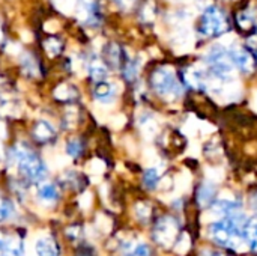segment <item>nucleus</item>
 <instances>
[{
    "label": "nucleus",
    "mask_w": 257,
    "mask_h": 256,
    "mask_svg": "<svg viewBox=\"0 0 257 256\" xmlns=\"http://www.w3.org/2000/svg\"><path fill=\"white\" fill-rule=\"evenodd\" d=\"M90 75L96 81H104V78L107 77V69H105V66L102 63H92Z\"/></svg>",
    "instance_id": "obj_16"
},
{
    "label": "nucleus",
    "mask_w": 257,
    "mask_h": 256,
    "mask_svg": "<svg viewBox=\"0 0 257 256\" xmlns=\"http://www.w3.org/2000/svg\"><path fill=\"white\" fill-rule=\"evenodd\" d=\"M253 20H254V17H253V14H250L248 11H247V12H241V14L238 15V21H239L241 27H244V29H248V27L251 26Z\"/></svg>",
    "instance_id": "obj_18"
},
{
    "label": "nucleus",
    "mask_w": 257,
    "mask_h": 256,
    "mask_svg": "<svg viewBox=\"0 0 257 256\" xmlns=\"http://www.w3.org/2000/svg\"><path fill=\"white\" fill-rule=\"evenodd\" d=\"M38 256H59V246L51 237H44L36 243Z\"/></svg>",
    "instance_id": "obj_8"
},
{
    "label": "nucleus",
    "mask_w": 257,
    "mask_h": 256,
    "mask_svg": "<svg viewBox=\"0 0 257 256\" xmlns=\"http://www.w3.org/2000/svg\"><path fill=\"white\" fill-rule=\"evenodd\" d=\"M178 222L173 217H163L158 220L154 229L155 241L163 247H170L178 238Z\"/></svg>",
    "instance_id": "obj_4"
},
{
    "label": "nucleus",
    "mask_w": 257,
    "mask_h": 256,
    "mask_svg": "<svg viewBox=\"0 0 257 256\" xmlns=\"http://www.w3.org/2000/svg\"><path fill=\"white\" fill-rule=\"evenodd\" d=\"M39 196L44 201H56L57 199V190L53 184H45L39 190Z\"/></svg>",
    "instance_id": "obj_15"
},
{
    "label": "nucleus",
    "mask_w": 257,
    "mask_h": 256,
    "mask_svg": "<svg viewBox=\"0 0 257 256\" xmlns=\"http://www.w3.org/2000/svg\"><path fill=\"white\" fill-rule=\"evenodd\" d=\"M247 45L251 48H257V36H250V39L247 41Z\"/></svg>",
    "instance_id": "obj_22"
},
{
    "label": "nucleus",
    "mask_w": 257,
    "mask_h": 256,
    "mask_svg": "<svg viewBox=\"0 0 257 256\" xmlns=\"http://www.w3.org/2000/svg\"><path fill=\"white\" fill-rule=\"evenodd\" d=\"M122 253L125 256H149V247L143 243L128 241L122 246Z\"/></svg>",
    "instance_id": "obj_11"
},
{
    "label": "nucleus",
    "mask_w": 257,
    "mask_h": 256,
    "mask_svg": "<svg viewBox=\"0 0 257 256\" xmlns=\"http://www.w3.org/2000/svg\"><path fill=\"white\" fill-rule=\"evenodd\" d=\"M33 136L39 142H47V140H50L54 136V130H53V127L48 122L39 121L35 125V128H33Z\"/></svg>",
    "instance_id": "obj_10"
},
{
    "label": "nucleus",
    "mask_w": 257,
    "mask_h": 256,
    "mask_svg": "<svg viewBox=\"0 0 257 256\" xmlns=\"http://www.w3.org/2000/svg\"><path fill=\"white\" fill-rule=\"evenodd\" d=\"M242 235L250 249L257 252V217H251L244 223Z\"/></svg>",
    "instance_id": "obj_7"
},
{
    "label": "nucleus",
    "mask_w": 257,
    "mask_h": 256,
    "mask_svg": "<svg viewBox=\"0 0 257 256\" xmlns=\"http://www.w3.org/2000/svg\"><path fill=\"white\" fill-rule=\"evenodd\" d=\"M96 100L102 101V103H107L113 98V86L108 84V83H104V81H99L96 86H95V91H93Z\"/></svg>",
    "instance_id": "obj_12"
},
{
    "label": "nucleus",
    "mask_w": 257,
    "mask_h": 256,
    "mask_svg": "<svg viewBox=\"0 0 257 256\" xmlns=\"http://www.w3.org/2000/svg\"><path fill=\"white\" fill-rule=\"evenodd\" d=\"M215 256H221V255H215Z\"/></svg>",
    "instance_id": "obj_23"
},
{
    "label": "nucleus",
    "mask_w": 257,
    "mask_h": 256,
    "mask_svg": "<svg viewBox=\"0 0 257 256\" xmlns=\"http://www.w3.org/2000/svg\"><path fill=\"white\" fill-rule=\"evenodd\" d=\"M151 84L155 89V92L166 98V100H175L182 94V86L175 77V74L169 68H160L152 74Z\"/></svg>",
    "instance_id": "obj_1"
},
{
    "label": "nucleus",
    "mask_w": 257,
    "mask_h": 256,
    "mask_svg": "<svg viewBox=\"0 0 257 256\" xmlns=\"http://www.w3.org/2000/svg\"><path fill=\"white\" fill-rule=\"evenodd\" d=\"M227 27L229 23L221 9H218L217 6H208L205 9L200 23V32L205 36H220L227 30Z\"/></svg>",
    "instance_id": "obj_2"
},
{
    "label": "nucleus",
    "mask_w": 257,
    "mask_h": 256,
    "mask_svg": "<svg viewBox=\"0 0 257 256\" xmlns=\"http://www.w3.org/2000/svg\"><path fill=\"white\" fill-rule=\"evenodd\" d=\"M24 241L20 235L0 232V256H23Z\"/></svg>",
    "instance_id": "obj_5"
},
{
    "label": "nucleus",
    "mask_w": 257,
    "mask_h": 256,
    "mask_svg": "<svg viewBox=\"0 0 257 256\" xmlns=\"http://www.w3.org/2000/svg\"><path fill=\"white\" fill-rule=\"evenodd\" d=\"M15 158L18 161L21 174L26 178H29L30 181H39V180L44 178L45 166H44V163L36 155L24 151V152H17Z\"/></svg>",
    "instance_id": "obj_3"
},
{
    "label": "nucleus",
    "mask_w": 257,
    "mask_h": 256,
    "mask_svg": "<svg viewBox=\"0 0 257 256\" xmlns=\"http://www.w3.org/2000/svg\"><path fill=\"white\" fill-rule=\"evenodd\" d=\"M108 53V59L111 60V63L117 65L119 63V59H120V50L117 48V45H110V50H107Z\"/></svg>",
    "instance_id": "obj_20"
},
{
    "label": "nucleus",
    "mask_w": 257,
    "mask_h": 256,
    "mask_svg": "<svg viewBox=\"0 0 257 256\" xmlns=\"http://www.w3.org/2000/svg\"><path fill=\"white\" fill-rule=\"evenodd\" d=\"M215 198V186L212 183H205L200 186L199 193H197V201L202 207L209 205Z\"/></svg>",
    "instance_id": "obj_9"
},
{
    "label": "nucleus",
    "mask_w": 257,
    "mask_h": 256,
    "mask_svg": "<svg viewBox=\"0 0 257 256\" xmlns=\"http://www.w3.org/2000/svg\"><path fill=\"white\" fill-rule=\"evenodd\" d=\"M9 216V204L0 201V220L6 219Z\"/></svg>",
    "instance_id": "obj_21"
},
{
    "label": "nucleus",
    "mask_w": 257,
    "mask_h": 256,
    "mask_svg": "<svg viewBox=\"0 0 257 256\" xmlns=\"http://www.w3.org/2000/svg\"><path fill=\"white\" fill-rule=\"evenodd\" d=\"M66 149H68V154L71 157H78L81 154V151H83V145L78 140H71L68 143V148Z\"/></svg>",
    "instance_id": "obj_17"
},
{
    "label": "nucleus",
    "mask_w": 257,
    "mask_h": 256,
    "mask_svg": "<svg viewBox=\"0 0 257 256\" xmlns=\"http://www.w3.org/2000/svg\"><path fill=\"white\" fill-rule=\"evenodd\" d=\"M140 127L143 130V133L149 137H152L155 133H157V122L152 119V116L149 115H145L142 119H140Z\"/></svg>",
    "instance_id": "obj_14"
},
{
    "label": "nucleus",
    "mask_w": 257,
    "mask_h": 256,
    "mask_svg": "<svg viewBox=\"0 0 257 256\" xmlns=\"http://www.w3.org/2000/svg\"><path fill=\"white\" fill-rule=\"evenodd\" d=\"M158 181H160V174L155 167H151L145 172L143 175V183H145V187L149 189V190H154L157 186H158Z\"/></svg>",
    "instance_id": "obj_13"
},
{
    "label": "nucleus",
    "mask_w": 257,
    "mask_h": 256,
    "mask_svg": "<svg viewBox=\"0 0 257 256\" xmlns=\"http://www.w3.org/2000/svg\"><path fill=\"white\" fill-rule=\"evenodd\" d=\"M230 57H232L235 66H238L241 71H244L247 74L254 71V59H253V56L248 51L241 50V48H235V50L232 48Z\"/></svg>",
    "instance_id": "obj_6"
},
{
    "label": "nucleus",
    "mask_w": 257,
    "mask_h": 256,
    "mask_svg": "<svg viewBox=\"0 0 257 256\" xmlns=\"http://www.w3.org/2000/svg\"><path fill=\"white\" fill-rule=\"evenodd\" d=\"M45 47L51 54H59L60 53V42L56 38H48L47 42H45Z\"/></svg>",
    "instance_id": "obj_19"
}]
</instances>
